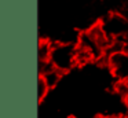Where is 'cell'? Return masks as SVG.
Here are the masks:
<instances>
[{
  "instance_id": "cell-5",
  "label": "cell",
  "mask_w": 128,
  "mask_h": 118,
  "mask_svg": "<svg viewBox=\"0 0 128 118\" xmlns=\"http://www.w3.org/2000/svg\"><path fill=\"white\" fill-rule=\"evenodd\" d=\"M51 49H52V41L47 40V38H42L37 45V59L39 62H48L51 55Z\"/></svg>"
},
{
  "instance_id": "cell-3",
  "label": "cell",
  "mask_w": 128,
  "mask_h": 118,
  "mask_svg": "<svg viewBox=\"0 0 128 118\" xmlns=\"http://www.w3.org/2000/svg\"><path fill=\"white\" fill-rule=\"evenodd\" d=\"M106 66L116 81L128 80V51H113L106 55Z\"/></svg>"
},
{
  "instance_id": "cell-4",
  "label": "cell",
  "mask_w": 128,
  "mask_h": 118,
  "mask_svg": "<svg viewBox=\"0 0 128 118\" xmlns=\"http://www.w3.org/2000/svg\"><path fill=\"white\" fill-rule=\"evenodd\" d=\"M39 76H42L43 78H44V81L47 82L48 88H50V89H52V88H55L56 85L61 82L64 73H62V71H59V70H56V69L52 66V67H50L48 70H46L43 74H39Z\"/></svg>"
},
{
  "instance_id": "cell-8",
  "label": "cell",
  "mask_w": 128,
  "mask_h": 118,
  "mask_svg": "<svg viewBox=\"0 0 128 118\" xmlns=\"http://www.w3.org/2000/svg\"><path fill=\"white\" fill-rule=\"evenodd\" d=\"M124 118H128V111L125 113V115H124Z\"/></svg>"
},
{
  "instance_id": "cell-1",
  "label": "cell",
  "mask_w": 128,
  "mask_h": 118,
  "mask_svg": "<svg viewBox=\"0 0 128 118\" xmlns=\"http://www.w3.org/2000/svg\"><path fill=\"white\" fill-rule=\"evenodd\" d=\"M77 44L69 41H55L52 43V49L50 55V63L62 73H69L77 66L76 60Z\"/></svg>"
},
{
  "instance_id": "cell-6",
  "label": "cell",
  "mask_w": 128,
  "mask_h": 118,
  "mask_svg": "<svg viewBox=\"0 0 128 118\" xmlns=\"http://www.w3.org/2000/svg\"><path fill=\"white\" fill-rule=\"evenodd\" d=\"M48 92H50V88H48L47 82L44 81L42 76L37 77V102L42 103L46 98H47Z\"/></svg>"
},
{
  "instance_id": "cell-2",
  "label": "cell",
  "mask_w": 128,
  "mask_h": 118,
  "mask_svg": "<svg viewBox=\"0 0 128 118\" xmlns=\"http://www.w3.org/2000/svg\"><path fill=\"white\" fill-rule=\"evenodd\" d=\"M99 23L112 40L122 38L128 34V16L121 11H113L106 14L99 21Z\"/></svg>"
},
{
  "instance_id": "cell-7",
  "label": "cell",
  "mask_w": 128,
  "mask_h": 118,
  "mask_svg": "<svg viewBox=\"0 0 128 118\" xmlns=\"http://www.w3.org/2000/svg\"><path fill=\"white\" fill-rule=\"evenodd\" d=\"M114 92H116L122 100H125V99L128 98V80L116 81V84H114Z\"/></svg>"
}]
</instances>
